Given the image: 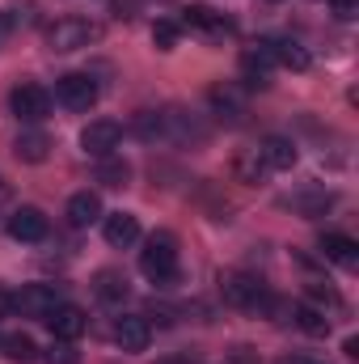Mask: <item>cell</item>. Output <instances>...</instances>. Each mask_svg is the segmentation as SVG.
I'll list each match as a JSON object with an SVG mask.
<instances>
[{"label": "cell", "mask_w": 359, "mask_h": 364, "mask_svg": "<svg viewBox=\"0 0 359 364\" xmlns=\"http://www.w3.org/2000/svg\"><path fill=\"white\" fill-rule=\"evenodd\" d=\"M283 208H292V212H300V216H326V212L334 208V195H330V191H300V195L283 199Z\"/></svg>", "instance_id": "obj_18"}, {"label": "cell", "mask_w": 359, "mask_h": 364, "mask_svg": "<svg viewBox=\"0 0 359 364\" xmlns=\"http://www.w3.org/2000/svg\"><path fill=\"white\" fill-rule=\"evenodd\" d=\"M321 255H326L330 263L355 267L359 263V242L355 237H347V233H326V237H321Z\"/></svg>", "instance_id": "obj_17"}, {"label": "cell", "mask_w": 359, "mask_h": 364, "mask_svg": "<svg viewBox=\"0 0 359 364\" xmlns=\"http://www.w3.org/2000/svg\"><path fill=\"white\" fill-rule=\"evenodd\" d=\"M0 352H4L13 364H34V360H38V343H34L30 335H4Z\"/></svg>", "instance_id": "obj_22"}, {"label": "cell", "mask_w": 359, "mask_h": 364, "mask_svg": "<svg viewBox=\"0 0 359 364\" xmlns=\"http://www.w3.org/2000/svg\"><path fill=\"white\" fill-rule=\"evenodd\" d=\"M118 140H123V127H118L114 119H93L89 127L81 132V149H85L89 157H110V153L118 149Z\"/></svg>", "instance_id": "obj_6"}, {"label": "cell", "mask_w": 359, "mask_h": 364, "mask_svg": "<svg viewBox=\"0 0 359 364\" xmlns=\"http://www.w3.org/2000/svg\"><path fill=\"white\" fill-rule=\"evenodd\" d=\"M140 272L153 284H174L178 279V237L174 233H153L140 250Z\"/></svg>", "instance_id": "obj_1"}, {"label": "cell", "mask_w": 359, "mask_h": 364, "mask_svg": "<svg viewBox=\"0 0 359 364\" xmlns=\"http://www.w3.org/2000/svg\"><path fill=\"white\" fill-rule=\"evenodd\" d=\"M47 149H51V140H47L43 132H21V136H17V144H13L17 161H30V166L47 161Z\"/></svg>", "instance_id": "obj_20"}, {"label": "cell", "mask_w": 359, "mask_h": 364, "mask_svg": "<svg viewBox=\"0 0 359 364\" xmlns=\"http://www.w3.org/2000/svg\"><path fill=\"white\" fill-rule=\"evenodd\" d=\"M97 81H93L89 73H68V77H60L55 81V102L60 106H68V110H89L93 102H97Z\"/></svg>", "instance_id": "obj_5"}, {"label": "cell", "mask_w": 359, "mask_h": 364, "mask_svg": "<svg viewBox=\"0 0 359 364\" xmlns=\"http://www.w3.org/2000/svg\"><path fill=\"white\" fill-rule=\"evenodd\" d=\"M309 296H313V301H326V305H338V296H334L326 284H309Z\"/></svg>", "instance_id": "obj_27"}, {"label": "cell", "mask_w": 359, "mask_h": 364, "mask_svg": "<svg viewBox=\"0 0 359 364\" xmlns=\"http://www.w3.org/2000/svg\"><path fill=\"white\" fill-rule=\"evenodd\" d=\"M43 360H47V364H81V352H77L72 343H64V339H60V343H55Z\"/></svg>", "instance_id": "obj_26"}, {"label": "cell", "mask_w": 359, "mask_h": 364, "mask_svg": "<svg viewBox=\"0 0 359 364\" xmlns=\"http://www.w3.org/2000/svg\"><path fill=\"white\" fill-rule=\"evenodd\" d=\"M330 4H334L338 17H355V9H359V0H330Z\"/></svg>", "instance_id": "obj_28"}, {"label": "cell", "mask_w": 359, "mask_h": 364, "mask_svg": "<svg viewBox=\"0 0 359 364\" xmlns=\"http://www.w3.org/2000/svg\"><path fill=\"white\" fill-rule=\"evenodd\" d=\"M43 322H47V326H51V335H55V339H64V343L81 339V335H85V326H89L85 309H77V305H55Z\"/></svg>", "instance_id": "obj_8"}, {"label": "cell", "mask_w": 359, "mask_h": 364, "mask_svg": "<svg viewBox=\"0 0 359 364\" xmlns=\"http://www.w3.org/2000/svg\"><path fill=\"white\" fill-rule=\"evenodd\" d=\"M279 364H309V360H279Z\"/></svg>", "instance_id": "obj_31"}, {"label": "cell", "mask_w": 359, "mask_h": 364, "mask_svg": "<svg viewBox=\"0 0 359 364\" xmlns=\"http://www.w3.org/2000/svg\"><path fill=\"white\" fill-rule=\"evenodd\" d=\"M258 157H263L267 170H292V166H296V144L283 140V136H267V140L258 144Z\"/></svg>", "instance_id": "obj_14"}, {"label": "cell", "mask_w": 359, "mask_h": 364, "mask_svg": "<svg viewBox=\"0 0 359 364\" xmlns=\"http://www.w3.org/2000/svg\"><path fill=\"white\" fill-rule=\"evenodd\" d=\"M97 296L101 301H127V275H118V272H97Z\"/></svg>", "instance_id": "obj_24"}, {"label": "cell", "mask_w": 359, "mask_h": 364, "mask_svg": "<svg viewBox=\"0 0 359 364\" xmlns=\"http://www.w3.org/2000/svg\"><path fill=\"white\" fill-rule=\"evenodd\" d=\"M270 68H275V60H270L267 38L241 55V73H245V81H250V85H267V81H270Z\"/></svg>", "instance_id": "obj_13"}, {"label": "cell", "mask_w": 359, "mask_h": 364, "mask_svg": "<svg viewBox=\"0 0 359 364\" xmlns=\"http://www.w3.org/2000/svg\"><path fill=\"white\" fill-rule=\"evenodd\" d=\"M55 305H60V296H55V288H47V284H26V288L13 296V309H21L26 318H47Z\"/></svg>", "instance_id": "obj_9"}, {"label": "cell", "mask_w": 359, "mask_h": 364, "mask_svg": "<svg viewBox=\"0 0 359 364\" xmlns=\"http://www.w3.org/2000/svg\"><path fill=\"white\" fill-rule=\"evenodd\" d=\"M292 322L300 326V331H309V335H330V318H326V309H317V305H292Z\"/></svg>", "instance_id": "obj_21"}, {"label": "cell", "mask_w": 359, "mask_h": 364, "mask_svg": "<svg viewBox=\"0 0 359 364\" xmlns=\"http://www.w3.org/2000/svg\"><path fill=\"white\" fill-rule=\"evenodd\" d=\"M93 220H101V199L93 191H77L68 199V225L72 229H89Z\"/></svg>", "instance_id": "obj_15"}, {"label": "cell", "mask_w": 359, "mask_h": 364, "mask_svg": "<svg viewBox=\"0 0 359 364\" xmlns=\"http://www.w3.org/2000/svg\"><path fill=\"white\" fill-rule=\"evenodd\" d=\"M178 34H182L178 21H157V26H153V43H157L161 51H174V47H178Z\"/></svg>", "instance_id": "obj_25"}, {"label": "cell", "mask_w": 359, "mask_h": 364, "mask_svg": "<svg viewBox=\"0 0 359 364\" xmlns=\"http://www.w3.org/2000/svg\"><path fill=\"white\" fill-rule=\"evenodd\" d=\"M127 178H131V166L123 161V157H97V182L101 186H127Z\"/></svg>", "instance_id": "obj_23"}, {"label": "cell", "mask_w": 359, "mask_h": 364, "mask_svg": "<svg viewBox=\"0 0 359 364\" xmlns=\"http://www.w3.org/2000/svg\"><path fill=\"white\" fill-rule=\"evenodd\" d=\"M106 242H110L114 250L136 246V242H140V220H136L131 212H114V216H106Z\"/></svg>", "instance_id": "obj_12"}, {"label": "cell", "mask_w": 359, "mask_h": 364, "mask_svg": "<svg viewBox=\"0 0 359 364\" xmlns=\"http://www.w3.org/2000/svg\"><path fill=\"white\" fill-rule=\"evenodd\" d=\"M131 9H136V0H114V13L118 17H131Z\"/></svg>", "instance_id": "obj_30"}, {"label": "cell", "mask_w": 359, "mask_h": 364, "mask_svg": "<svg viewBox=\"0 0 359 364\" xmlns=\"http://www.w3.org/2000/svg\"><path fill=\"white\" fill-rule=\"evenodd\" d=\"M148 339H153V326H148L144 318L123 314V318L114 322V343H118L123 352H144V348H148Z\"/></svg>", "instance_id": "obj_11"}, {"label": "cell", "mask_w": 359, "mask_h": 364, "mask_svg": "<svg viewBox=\"0 0 359 364\" xmlns=\"http://www.w3.org/2000/svg\"><path fill=\"white\" fill-rule=\"evenodd\" d=\"M267 47H270V60L279 68H292V73H304L309 68V51L300 43H292V38H267Z\"/></svg>", "instance_id": "obj_16"}, {"label": "cell", "mask_w": 359, "mask_h": 364, "mask_svg": "<svg viewBox=\"0 0 359 364\" xmlns=\"http://www.w3.org/2000/svg\"><path fill=\"white\" fill-rule=\"evenodd\" d=\"M9 314H13V292L0 288V318H9Z\"/></svg>", "instance_id": "obj_29"}, {"label": "cell", "mask_w": 359, "mask_h": 364, "mask_svg": "<svg viewBox=\"0 0 359 364\" xmlns=\"http://www.w3.org/2000/svg\"><path fill=\"white\" fill-rule=\"evenodd\" d=\"M101 38V26L89 17H60L51 30H47V47L51 51H81Z\"/></svg>", "instance_id": "obj_2"}, {"label": "cell", "mask_w": 359, "mask_h": 364, "mask_svg": "<svg viewBox=\"0 0 359 364\" xmlns=\"http://www.w3.org/2000/svg\"><path fill=\"white\" fill-rule=\"evenodd\" d=\"M47 216L38 212V208H17L13 216H9V237L13 242H43L47 237Z\"/></svg>", "instance_id": "obj_10"}, {"label": "cell", "mask_w": 359, "mask_h": 364, "mask_svg": "<svg viewBox=\"0 0 359 364\" xmlns=\"http://www.w3.org/2000/svg\"><path fill=\"white\" fill-rule=\"evenodd\" d=\"M182 26H186V30H199V34H211V38L233 34V21H228L224 13H216L211 4H190V9H182Z\"/></svg>", "instance_id": "obj_7"}, {"label": "cell", "mask_w": 359, "mask_h": 364, "mask_svg": "<svg viewBox=\"0 0 359 364\" xmlns=\"http://www.w3.org/2000/svg\"><path fill=\"white\" fill-rule=\"evenodd\" d=\"M220 288H224V301L237 305V309H267V301H270L267 284L250 272H228L220 279Z\"/></svg>", "instance_id": "obj_3"}, {"label": "cell", "mask_w": 359, "mask_h": 364, "mask_svg": "<svg viewBox=\"0 0 359 364\" xmlns=\"http://www.w3.org/2000/svg\"><path fill=\"white\" fill-rule=\"evenodd\" d=\"M0 343H4V335H0Z\"/></svg>", "instance_id": "obj_32"}, {"label": "cell", "mask_w": 359, "mask_h": 364, "mask_svg": "<svg viewBox=\"0 0 359 364\" xmlns=\"http://www.w3.org/2000/svg\"><path fill=\"white\" fill-rule=\"evenodd\" d=\"M233 174H237V182H245V186H258L270 170L263 166L258 149H245V153H237V157H233Z\"/></svg>", "instance_id": "obj_19"}, {"label": "cell", "mask_w": 359, "mask_h": 364, "mask_svg": "<svg viewBox=\"0 0 359 364\" xmlns=\"http://www.w3.org/2000/svg\"><path fill=\"white\" fill-rule=\"evenodd\" d=\"M9 110L21 123H43L51 114V93L43 90V85H34V81H26V85H17V90L9 93Z\"/></svg>", "instance_id": "obj_4"}]
</instances>
